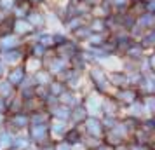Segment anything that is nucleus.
Segmentation results:
<instances>
[{"instance_id": "nucleus-1", "label": "nucleus", "mask_w": 155, "mask_h": 150, "mask_svg": "<svg viewBox=\"0 0 155 150\" xmlns=\"http://www.w3.org/2000/svg\"><path fill=\"white\" fill-rule=\"evenodd\" d=\"M87 129H89V133H91L92 136H99L101 135V126H99L96 121H92V119L87 122Z\"/></svg>"}, {"instance_id": "nucleus-2", "label": "nucleus", "mask_w": 155, "mask_h": 150, "mask_svg": "<svg viewBox=\"0 0 155 150\" xmlns=\"http://www.w3.org/2000/svg\"><path fill=\"white\" fill-rule=\"evenodd\" d=\"M45 133H47L45 126H35V128L31 129V135H33V138H37V140L45 138Z\"/></svg>"}, {"instance_id": "nucleus-3", "label": "nucleus", "mask_w": 155, "mask_h": 150, "mask_svg": "<svg viewBox=\"0 0 155 150\" xmlns=\"http://www.w3.org/2000/svg\"><path fill=\"white\" fill-rule=\"evenodd\" d=\"M0 145H2L4 148L11 145V138H9V135H7V133H4V135L0 136Z\"/></svg>"}, {"instance_id": "nucleus-4", "label": "nucleus", "mask_w": 155, "mask_h": 150, "mask_svg": "<svg viewBox=\"0 0 155 150\" xmlns=\"http://www.w3.org/2000/svg\"><path fill=\"white\" fill-rule=\"evenodd\" d=\"M14 147L16 148H25V147H28V142H26V140H16Z\"/></svg>"}, {"instance_id": "nucleus-5", "label": "nucleus", "mask_w": 155, "mask_h": 150, "mask_svg": "<svg viewBox=\"0 0 155 150\" xmlns=\"http://www.w3.org/2000/svg\"><path fill=\"white\" fill-rule=\"evenodd\" d=\"M14 124L21 128V126H25V124H26V119H25V117H18V119H14Z\"/></svg>"}, {"instance_id": "nucleus-6", "label": "nucleus", "mask_w": 155, "mask_h": 150, "mask_svg": "<svg viewBox=\"0 0 155 150\" xmlns=\"http://www.w3.org/2000/svg\"><path fill=\"white\" fill-rule=\"evenodd\" d=\"M56 150H71V148H70L68 143H61V145H58L56 147Z\"/></svg>"}, {"instance_id": "nucleus-7", "label": "nucleus", "mask_w": 155, "mask_h": 150, "mask_svg": "<svg viewBox=\"0 0 155 150\" xmlns=\"http://www.w3.org/2000/svg\"><path fill=\"white\" fill-rule=\"evenodd\" d=\"M77 133H70V136H68V138H70V142H77Z\"/></svg>"}, {"instance_id": "nucleus-8", "label": "nucleus", "mask_w": 155, "mask_h": 150, "mask_svg": "<svg viewBox=\"0 0 155 150\" xmlns=\"http://www.w3.org/2000/svg\"><path fill=\"white\" fill-rule=\"evenodd\" d=\"M99 150H110V148H108V147H103V148H99Z\"/></svg>"}, {"instance_id": "nucleus-9", "label": "nucleus", "mask_w": 155, "mask_h": 150, "mask_svg": "<svg viewBox=\"0 0 155 150\" xmlns=\"http://www.w3.org/2000/svg\"><path fill=\"white\" fill-rule=\"evenodd\" d=\"M133 150H141V148H140V147H134V148H133Z\"/></svg>"}, {"instance_id": "nucleus-10", "label": "nucleus", "mask_w": 155, "mask_h": 150, "mask_svg": "<svg viewBox=\"0 0 155 150\" xmlns=\"http://www.w3.org/2000/svg\"><path fill=\"white\" fill-rule=\"evenodd\" d=\"M120 150H127V148H120Z\"/></svg>"}]
</instances>
